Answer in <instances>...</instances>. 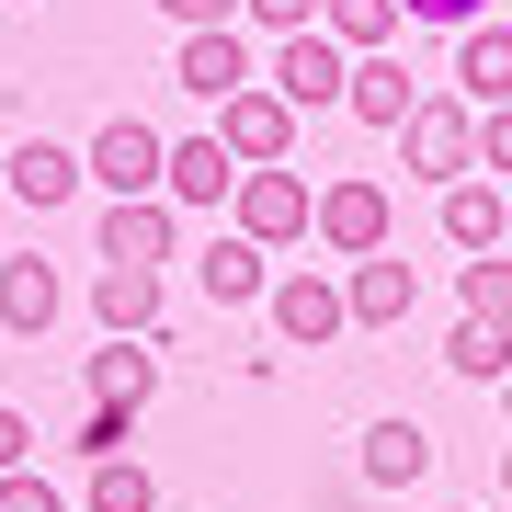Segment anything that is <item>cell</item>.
<instances>
[{
  "mask_svg": "<svg viewBox=\"0 0 512 512\" xmlns=\"http://www.w3.org/2000/svg\"><path fill=\"white\" fill-rule=\"evenodd\" d=\"M342 308H353V330H399L410 308H421V274L399 251H376V262H353L342 274Z\"/></svg>",
  "mask_w": 512,
  "mask_h": 512,
  "instance_id": "cell-11",
  "label": "cell"
},
{
  "mask_svg": "<svg viewBox=\"0 0 512 512\" xmlns=\"http://www.w3.org/2000/svg\"><path fill=\"white\" fill-rule=\"evenodd\" d=\"M444 512H478V501H444Z\"/></svg>",
  "mask_w": 512,
  "mask_h": 512,
  "instance_id": "cell-33",
  "label": "cell"
},
{
  "mask_svg": "<svg viewBox=\"0 0 512 512\" xmlns=\"http://www.w3.org/2000/svg\"><path fill=\"white\" fill-rule=\"evenodd\" d=\"M171 80H183L194 103H239V92H251V46H239V23H217V35H183Z\"/></svg>",
  "mask_w": 512,
  "mask_h": 512,
  "instance_id": "cell-9",
  "label": "cell"
},
{
  "mask_svg": "<svg viewBox=\"0 0 512 512\" xmlns=\"http://www.w3.org/2000/svg\"><path fill=\"white\" fill-rule=\"evenodd\" d=\"M456 103H478V114L512 103V23H501V12L456 35Z\"/></svg>",
  "mask_w": 512,
  "mask_h": 512,
  "instance_id": "cell-12",
  "label": "cell"
},
{
  "mask_svg": "<svg viewBox=\"0 0 512 512\" xmlns=\"http://www.w3.org/2000/svg\"><path fill=\"white\" fill-rule=\"evenodd\" d=\"M160 12L183 23V35H217V23H239V12H251V0H160Z\"/></svg>",
  "mask_w": 512,
  "mask_h": 512,
  "instance_id": "cell-26",
  "label": "cell"
},
{
  "mask_svg": "<svg viewBox=\"0 0 512 512\" xmlns=\"http://www.w3.org/2000/svg\"><path fill=\"white\" fill-rule=\"evenodd\" d=\"M23 456H35V421H23V410H0V478H23Z\"/></svg>",
  "mask_w": 512,
  "mask_h": 512,
  "instance_id": "cell-31",
  "label": "cell"
},
{
  "mask_svg": "<svg viewBox=\"0 0 512 512\" xmlns=\"http://www.w3.org/2000/svg\"><path fill=\"white\" fill-rule=\"evenodd\" d=\"M501 410H512V387H501Z\"/></svg>",
  "mask_w": 512,
  "mask_h": 512,
  "instance_id": "cell-34",
  "label": "cell"
},
{
  "mask_svg": "<svg viewBox=\"0 0 512 512\" xmlns=\"http://www.w3.org/2000/svg\"><path fill=\"white\" fill-rule=\"evenodd\" d=\"M217 148H228L239 171H296V103L251 80L239 103H217Z\"/></svg>",
  "mask_w": 512,
  "mask_h": 512,
  "instance_id": "cell-3",
  "label": "cell"
},
{
  "mask_svg": "<svg viewBox=\"0 0 512 512\" xmlns=\"http://www.w3.org/2000/svg\"><path fill=\"white\" fill-rule=\"evenodd\" d=\"M421 467H433V433H421V421H376L365 433V478L376 490H410Z\"/></svg>",
  "mask_w": 512,
  "mask_h": 512,
  "instance_id": "cell-20",
  "label": "cell"
},
{
  "mask_svg": "<svg viewBox=\"0 0 512 512\" xmlns=\"http://www.w3.org/2000/svg\"><path fill=\"white\" fill-rule=\"evenodd\" d=\"M194 274H205V296H217V308H251V296H274V262H262L239 228H228V239H205Z\"/></svg>",
  "mask_w": 512,
  "mask_h": 512,
  "instance_id": "cell-18",
  "label": "cell"
},
{
  "mask_svg": "<svg viewBox=\"0 0 512 512\" xmlns=\"http://www.w3.org/2000/svg\"><path fill=\"white\" fill-rule=\"evenodd\" d=\"M126 433H137L126 410H80V456H92V467H114V456H126Z\"/></svg>",
  "mask_w": 512,
  "mask_h": 512,
  "instance_id": "cell-25",
  "label": "cell"
},
{
  "mask_svg": "<svg viewBox=\"0 0 512 512\" xmlns=\"http://www.w3.org/2000/svg\"><path fill=\"white\" fill-rule=\"evenodd\" d=\"M319 251H342V262H376L387 251V183H319Z\"/></svg>",
  "mask_w": 512,
  "mask_h": 512,
  "instance_id": "cell-6",
  "label": "cell"
},
{
  "mask_svg": "<svg viewBox=\"0 0 512 512\" xmlns=\"http://www.w3.org/2000/svg\"><path fill=\"white\" fill-rule=\"evenodd\" d=\"M0 183H12V194H23V205L46 217V205H69V183H92V171H80V160H69L57 137H23L12 160H0Z\"/></svg>",
  "mask_w": 512,
  "mask_h": 512,
  "instance_id": "cell-15",
  "label": "cell"
},
{
  "mask_svg": "<svg viewBox=\"0 0 512 512\" xmlns=\"http://www.w3.org/2000/svg\"><path fill=\"white\" fill-rule=\"evenodd\" d=\"M410 23H444V35H467V23H490V0H399Z\"/></svg>",
  "mask_w": 512,
  "mask_h": 512,
  "instance_id": "cell-27",
  "label": "cell"
},
{
  "mask_svg": "<svg viewBox=\"0 0 512 512\" xmlns=\"http://www.w3.org/2000/svg\"><path fill=\"white\" fill-rule=\"evenodd\" d=\"M183 217H217V205H239V160L217 137H171V183H160Z\"/></svg>",
  "mask_w": 512,
  "mask_h": 512,
  "instance_id": "cell-10",
  "label": "cell"
},
{
  "mask_svg": "<svg viewBox=\"0 0 512 512\" xmlns=\"http://www.w3.org/2000/svg\"><path fill=\"white\" fill-rule=\"evenodd\" d=\"M319 35L342 57H376L387 35H399V0H319Z\"/></svg>",
  "mask_w": 512,
  "mask_h": 512,
  "instance_id": "cell-22",
  "label": "cell"
},
{
  "mask_svg": "<svg viewBox=\"0 0 512 512\" xmlns=\"http://www.w3.org/2000/svg\"><path fill=\"white\" fill-rule=\"evenodd\" d=\"M57 308H69V285H57V262H0V319L23 330V342H35V330H57Z\"/></svg>",
  "mask_w": 512,
  "mask_h": 512,
  "instance_id": "cell-16",
  "label": "cell"
},
{
  "mask_svg": "<svg viewBox=\"0 0 512 512\" xmlns=\"http://www.w3.org/2000/svg\"><path fill=\"white\" fill-rule=\"evenodd\" d=\"M0 512H69V490H46V478L23 467V478H0Z\"/></svg>",
  "mask_w": 512,
  "mask_h": 512,
  "instance_id": "cell-28",
  "label": "cell"
},
{
  "mask_svg": "<svg viewBox=\"0 0 512 512\" xmlns=\"http://www.w3.org/2000/svg\"><path fill=\"white\" fill-rule=\"evenodd\" d=\"M399 160L421 171V183H478V103H421L410 126H399Z\"/></svg>",
  "mask_w": 512,
  "mask_h": 512,
  "instance_id": "cell-2",
  "label": "cell"
},
{
  "mask_svg": "<svg viewBox=\"0 0 512 512\" xmlns=\"http://www.w3.org/2000/svg\"><path fill=\"white\" fill-rule=\"evenodd\" d=\"M160 490H148V467L137 456H114V467H92V512H148Z\"/></svg>",
  "mask_w": 512,
  "mask_h": 512,
  "instance_id": "cell-24",
  "label": "cell"
},
{
  "mask_svg": "<svg viewBox=\"0 0 512 512\" xmlns=\"http://www.w3.org/2000/svg\"><path fill=\"white\" fill-rule=\"evenodd\" d=\"M171 251H183V205H171V194H148V205H103V262L160 274Z\"/></svg>",
  "mask_w": 512,
  "mask_h": 512,
  "instance_id": "cell-7",
  "label": "cell"
},
{
  "mask_svg": "<svg viewBox=\"0 0 512 512\" xmlns=\"http://www.w3.org/2000/svg\"><path fill=\"white\" fill-rule=\"evenodd\" d=\"M251 23H274V35H319V0H251Z\"/></svg>",
  "mask_w": 512,
  "mask_h": 512,
  "instance_id": "cell-29",
  "label": "cell"
},
{
  "mask_svg": "<svg viewBox=\"0 0 512 512\" xmlns=\"http://www.w3.org/2000/svg\"><path fill=\"white\" fill-rule=\"evenodd\" d=\"M228 228L251 239V251H285V239H308V228H319V194L296 183V171H239V205H228Z\"/></svg>",
  "mask_w": 512,
  "mask_h": 512,
  "instance_id": "cell-4",
  "label": "cell"
},
{
  "mask_svg": "<svg viewBox=\"0 0 512 512\" xmlns=\"http://www.w3.org/2000/svg\"><path fill=\"white\" fill-rule=\"evenodd\" d=\"M456 319L512 330V262H501V251H490V262H456Z\"/></svg>",
  "mask_w": 512,
  "mask_h": 512,
  "instance_id": "cell-23",
  "label": "cell"
},
{
  "mask_svg": "<svg viewBox=\"0 0 512 512\" xmlns=\"http://www.w3.org/2000/svg\"><path fill=\"white\" fill-rule=\"evenodd\" d=\"M92 308L114 342H160V274H126V262H103L92 274Z\"/></svg>",
  "mask_w": 512,
  "mask_h": 512,
  "instance_id": "cell-14",
  "label": "cell"
},
{
  "mask_svg": "<svg viewBox=\"0 0 512 512\" xmlns=\"http://www.w3.org/2000/svg\"><path fill=\"white\" fill-rule=\"evenodd\" d=\"M148 387H160V353L148 342H114V353H92V410H148Z\"/></svg>",
  "mask_w": 512,
  "mask_h": 512,
  "instance_id": "cell-19",
  "label": "cell"
},
{
  "mask_svg": "<svg viewBox=\"0 0 512 512\" xmlns=\"http://www.w3.org/2000/svg\"><path fill=\"white\" fill-rule=\"evenodd\" d=\"M444 239H456L467 262H490L501 239H512V205H501V183H456V194H444Z\"/></svg>",
  "mask_w": 512,
  "mask_h": 512,
  "instance_id": "cell-17",
  "label": "cell"
},
{
  "mask_svg": "<svg viewBox=\"0 0 512 512\" xmlns=\"http://www.w3.org/2000/svg\"><path fill=\"white\" fill-rule=\"evenodd\" d=\"M262 308H274V330H285L296 353H319V342H342V330H353V308H342V285H330V274H274Z\"/></svg>",
  "mask_w": 512,
  "mask_h": 512,
  "instance_id": "cell-8",
  "label": "cell"
},
{
  "mask_svg": "<svg viewBox=\"0 0 512 512\" xmlns=\"http://www.w3.org/2000/svg\"><path fill=\"white\" fill-rule=\"evenodd\" d=\"M444 365H456L467 387H512V330H490V319H456V330H444Z\"/></svg>",
  "mask_w": 512,
  "mask_h": 512,
  "instance_id": "cell-21",
  "label": "cell"
},
{
  "mask_svg": "<svg viewBox=\"0 0 512 512\" xmlns=\"http://www.w3.org/2000/svg\"><path fill=\"white\" fill-rule=\"evenodd\" d=\"M342 114H365V126H387V137H399L410 126V114H421V92H410V69H399V57H353V92H342Z\"/></svg>",
  "mask_w": 512,
  "mask_h": 512,
  "instance_id": "cell-13",
  "label": "cell"
},
{
  "mask_svg": "<svg viewBox=\"0 0 512 512\" xmlns=\"http://www.w3.org/2000/svg\"><path fill=\"white\" fill-rule=\"evenodd\" d=\"M262 92H285L296 114H319V103H342V92H353V57L330 46V35H274V69H262Z\"/></svg>",
  "mask_w": 512,
  "mask_h": 512,
  "instance_id": "cell-5",
  "label": "cell"
},
{
  "mask_svg": "<svg viewBox=\"0 0 512 512\" xmlns=\"http://www.w3.org/2000/svg\"><path fill=\"white\" fill-rule=\"evenodd\" d=\"M478 171H512V103L478 114Z\"/></svg>",
  "mask_w": 512,
  "mask_h": 512,
  "instance_id": "cell-30",
  "label": "cell"
},
{
  "mask_svg": "<svg viewBox=\"0 0 512 512\" xmlns=\"http://www.w3.org/2000/svg\"><path fill=\"white\" fill-rule=\"evenodd\" d=\"M501 490H512V456H501Z\"/></svg>",
  "mask_w": 512,
  "mask_h": 512,
  "instance_id": "cell-32",
  "label": "cell"
},
{
  "mask_svg": "<svg viewBox=\"0 0 512 512\" xmlns=\"http://www.w3.org/2000/svg\"><path fill=\"white\" fill-rule=\"evenodd\" d=\"M80 171H92V183H103L114 205H148V194L171 183V137L148 126V114H114V126L92 137V160H80Z\"/></svg>",
  "mask_w": 512,
  "mask_h": 512,
  "instance_id": "cell-1",
  "label": "cell"
}]
</instances>
